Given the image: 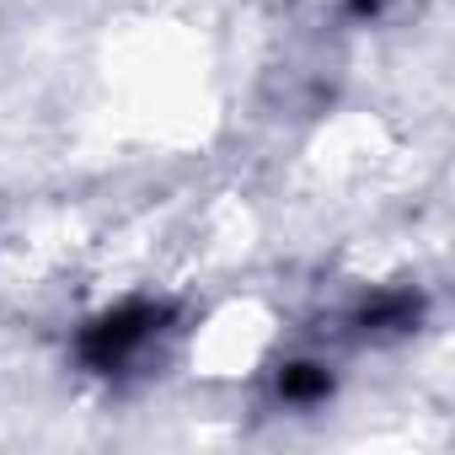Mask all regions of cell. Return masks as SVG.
I'll list each match as a JSON object with an SVG mask.
<instances>
[{"instance_id": "cell-2", "label": "cell", "mask_w": 455, "mask_h": 455, "mask_svg": "<svg viewBox=\"0 0 455 455\" xmlns=\"http://www.w3.org/2000/svg\"><path fill=\"white\" fill-rule=\"evenodd\" d=\"M279 391H284V402H322L332 391V375L322 364H284Z\"/></svg>"}, {"instance_id": "cell-1", "label": "cell", "mask_w": 455, "mask_h": 455, "mask_svg": "<svg viewBox=\"0 0 455 455\" xmlns=\"http://www.w3.org/2000/svg\"><path fill=\"white\" fill-rule=\"evenodd\" d=\"M161 322H166L161 306H118V311L97 316V322L81 332V359H86L92 370H113V364H124L134 348H145Z\"/></svg>"}]
</instances>
